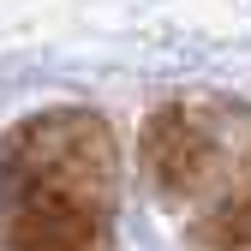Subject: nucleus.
Here are the masks:
<instances>
[{
  "instance_id": "f257e3e1",
  "label": "nucleus",
  "mask_w": 251,
  "mask_h": 251,
  "mask_svg": "<svg viewBox=\"0 0 251 251\" xmlns=\"http://www.w3.org/2000/svg\"><path fill=\"white\" fill-rule=\"evenodd\" d=\"M114 138L84 108H48L0 138V251H108Z\"/></svg>"
},
{
  "instance_id": "f03ea898",
  "label": "nucleus",
  "mask_w": 251,
  "mask_h": 251,
  "mask_svg": "<svg viewBox=\"0 0 251 251\" xmlns=\"http://www.w3.org/2000/svg\"><path fill=\"white\" fill-rule=\"evenodd\" d=\"M144 162H150V179L162 192L185 198L215 174V126L198 114V108H168L150 120L144 132Z\"/></svg>"
}]
</instances>
